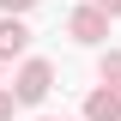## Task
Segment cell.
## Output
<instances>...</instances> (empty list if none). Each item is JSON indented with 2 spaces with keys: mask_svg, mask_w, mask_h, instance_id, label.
<instances>
[{
  "mask_svg": "<svg viewBox=\"0 0 121 121\" xmlns=\"http://www.w3.org/2000/svg\"><path fill=\"white\" fill-rule=\"evenodd\" d=\"M97 6H103V12H121V0H97Z\"/></svg>",
  "mask_w": 121,
  "mask_h": 121,
  "instance_id": "7",
  "label": "cell"
},
{
  "mask_svg": "<svg viewBox=\"0 0 121 121\" xmlns=\"http://www.w3.org/2000/svg\"><path fill=\"white\" fill-rule=\"evenodd\" d=\"M103 30H109V24H103V12H79V18H73V36H79V43H97Z\"/></svg>",
  "mask_w": 121,
  "mask_h": 121,
  "instance_id": "3",
  "label": "cell"
},
{
  "mask_svg": "<svg viewBox=\"0 0 121 121\" xmlns=\"http://www.w3.org/2000/svg\"><path fill=\"white\" fill-rule=\"evenodd\" d=\"M85 115L91 121H121V91H97V97L85 103Z\"/></svg>",
  "mask_w": 121,
  "mask_h": 121,
  "instance_id": "2",
  "label": "cell"
},
{
  "mask_svg": "<svg viewBox=\"0 0 121 121\" xmlns=\"http://www.w3.org/2000/svg\"><path fill=\"white\" fill-rule=\"evenodd\" d=\"M6 115H12V97H0V121H6Z\"/></svg>",
  "mask_w": 121,
  "mask_h": 121,
  "instance_id": "6",
  "label": "cell"
},
{
  "mask_svg": "<svg viewBox=\"0 0 121 121\" xmlns=\"http://www.w3.org/2000/svg\"><path fill=\"white\" fill-rule=\"evenodd\" d=\"M43 91H48V67H43V60H30L24 73H18V103H36Z\"/></svg>",
  "mask_w": 121,
  "mask_h": 121,
  "instance_id": "1",
  "label": "cell"
},
{
  "mask_svg": "<svg viewBox=\"0 0 121 121\" xmlns=\"http://www.w3.org/2000/svg\"><path fill=\"white\" fill-rule=\"evenodd\" d=\"M24 43H30L24 24H0V55H24Z\"/></svg>",
  "mask_w": 121,
  "mask_h": 121,
  "instance_id": "4",
  "label": "cell"
},
{
  "mask_svg": "<svg viewBox=\"0 0 121 121\" xmlns=\"http://www.w3.org/2000/svg\"><path fill=\"white\" fill-rule=\"evenodd\" d=\"M103 79H121V55H109V60H103ZM115 91H121V85H115Z\"/></svg>",
  "mask_w": 121,
  "mask_h": 121,
  "instance_id": "5",
  "label": "cell"
},
{
  "mask_svg": "<svg viewBox=\"0 0 121 121\" xmlns=\"http://www.w3.org/2000/svg\"><path fill=\"white\" fill-rule=\"evenodd\" d=\"M6 6H30V0H6Z\"/></svg>",
  "mask_w": 121,
  "mask_h": 121,
  "instance_id": "8",
  "label": "cell"
}]
</instances>
